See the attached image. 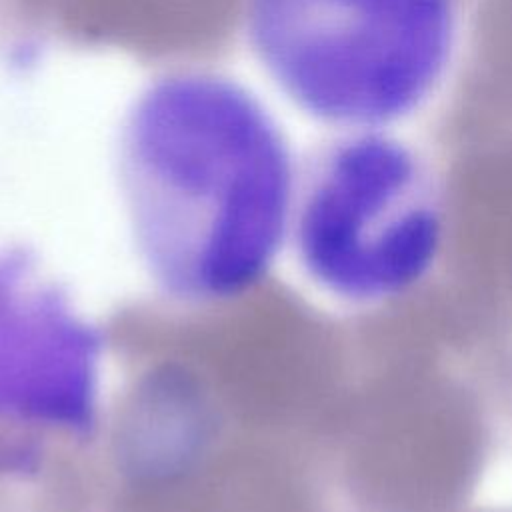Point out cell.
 <instances>
[{
    "mask_svg": "<svg viewBox=\"0 0 512 512\" xmlns=\"http://www.w3.org/2000/svg\"><path fill=\"white\" fill-rule=\"evenodd\" d=\"M138 250L172 298L212 304L256 286L284 240L292 164L262 104L210 72L150 84L120 136Z\"/></svg>",
    "mask_w": 512,
    "mask_h": 512,
    "instance_id": "6da1fadb",
    "label": "cell"
},
{
    "mask_svg": "<svg viewBox=\"0 0 512 512\" xmlns=\"http://www.w3.org/2000/svg\"><path fill=\"white\" fill-rule=\"evenodd\" d=\"M250 44L306 112L374 124L418 104L452 36L448 0H250Z\"/></svg>",
    "mask_w": 512,
    "mask_h": 512,
    "instance_id": "7a4b0ae2",
    "label": "cell"
},
{
    "mask_svg": "<svg viewBox=\"0 0 512 512\" xmlns=\"http://www.w3.org/2000/svg\"><path fill=\"white\" fill-rule=\"evenodd\" d=\"M438 242L430 182L396 142L348 140L312 168L296 214V248L330 292L358 300L394 294L426 272Z\"/></svg>",
    "mask_w": 512,
    "mask_h": 512,
    "instance_id": "3957f363",
    "label": "cell"
},
{
    "mask_svg": "<svg viewBox=\"0 0 512 512\" xmlns=\"http://www.w3.org/2000/svg\"><path fill=\"white\" fill-rule=\"evenodd\" d=\"M100 332L22 252L0 248V420L86 436L100 386Z\"/></svg>",
    "mask_w": 512,
    "mask_h": 512,
    "instance_id": "277c9868",
    "label": "cell"
}]
</instances>
